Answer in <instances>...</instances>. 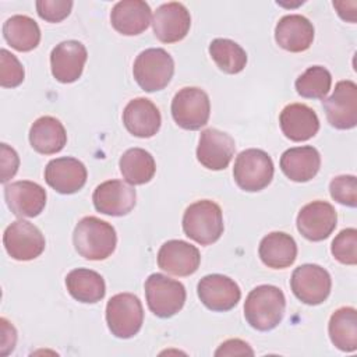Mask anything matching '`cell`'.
Segmentation results:
<instances>
[{
  "mask_svg": "<svg viewBox=\"0 0 357 357\" xmlns=\"http://www.w3.org/2000/svg\"><path fill=\"white\" fill-rule=\"evenodd\" d=\"M75 251L89 261H102L109 258L116 250L117 236L114 227L96 218H82L73 233Z\"/></svg>",
  "mask_w": 357,
  "mask_h": 357,
  "instance_id": "obj_2",
  "label": "cell"
},
{
  "mask_svg": "<svg viewBox=\"0 0 357 357\" xmlns=\"http://www.w3.org/2000/svg\"><path fill=\"white\" fill-rule=\"evenodd\" d=\"M215 356H254V350L241 339H229L218 347Z\"/></svg>",
  "mask_w": 357,
  "mask_h": 357,
  "instance_id": "obj_39",
  "label": "cell"
},
{
  "mask_svg": "<svg viewBox=\"0 0 357 357\" xmlns=\"http://www.w3.org/2000/svg\"><path fill=\"white\" fill-rule=\"evenodd\" d=\"M234 139L216 128H206L201 132L197 146L198 162L209 170H223L234 156Z\"/></svg>",
  "mask_w": 357,
  "mask_h": 357,
  "instance_id": "obj_16",
  "label": "cell"
},
{
  "mask_svg": "<svg viewBox=\"0 0 357 357\" xmlns=\"http://www.w3.org/2000/svg\"><path fill=\"white\" fill-rule=\"evenodd\" d=\"M0 85L4 88H15L24 81V67L20 60L7 49L0 52Z\"/></svg>",
  "mask_w": 357,
  "mask_h": 357,
  "instance_id": "obj_36",
  "label": "cell"
},
{
  "mask_svg": "<svg viewBox=\"0 0 357 357\" xmlns=\"http://www.w3.org/2000/svg\"><path fill=\"white\" fill-rule=\"evenodd\" d=\"M197 293L201 303L218 312H225L237 305L241 298L238 284L229 276L212 273L204 276L197 286Z\"/></svg>",
  "mask_w": 357,
  "mask_h": 357,
  "instance_id": "obj_12",
  "label": "cell"
},
{
  "mask_svg": "<svg viewBox=\"0 0 357 357\" xmlns=\"http://www.w3.org/2000/svg\"><path fill=\"white\" fill-rule=\"evenodd\" d=\"M145 296L151 312L159 318H170L184 307L187 293L178 280L152 273L145 280Z\"/></svg>",
  "mask_w": 357,
  "mask_h": 357,
  "instance_id": "obj_6",
  "label": "cell"
},
{
  "mask_svg": "<svg viewBox=\"0 0 357 357\" xmlns=\"http://www.w3.org/2000/svg\"><path fill=\"white\" fill-rule=\"evenodd\" d=\"M6 42L18 52H31L40 42V29L38 22L28 15H13L3 25Z\"/></svg>",
  "mask_w": 357,
  "mask_h": 357,
  "instance_id": "obj_29",
  "label": "cell"
},
{
  "mask_svg": "<svg viewBox=\"0 0 357 357\" xmlns=\"http://www.w3.org/2000/svg\"><path fill=\"white\" fill-rule=\"evenodd\" d=\"M0 322H1V356H7L15 347L17 331L6 318H1Z\"/></svg>",
  "mask_w": 357,
  "mask_h": 357,
  "instance_id": "obj_40",
  "label": "cell"
},
{
  "mask_svg": "<svg viewBox=\"0 0 357 357\" xmlns=\"http://www.w3.org/2000/svg\"><path fill=\"white\" fill-rule=\"evenodd\" d=\"M328 123L337 130H350L357 124V85L350 79L339 81L329 98L322 100Z\"/></svg>",
  "mask_w": 357,
  "mask_h": 357,
  "instance_id": "obj_11",
  "label": "cell"
},
{
  "mask_svg": "<svg viewBox=\"0 0 357 357\" xmlns=\"http://www.w3.org/2000/svg\"><path fill=\"white\" fill-rule=\"evenodd\" d=\"M328 332L331 342L342 351L357 349V311L353 307L337 308L329 319Z\"/></svg>",
  "mask_w": 357,
  "mask_h": 357,
  "instance_id": "obj_30",
  "label": "cell"
},
{
  "mask_svg": "<svg viewBox=\"0 0 357 357\" xmlns=\"http://www.w3.org/2000/svg\"><path fill=\"white\" fill-rule=\"evenodd\" d=\"M279 124L284 137L294 142L307 141L319 130L317 113L304 103H290L284 106L279 116Z\"/></svg>",
  "mask_w": 357,
  "mask_h": 357,
  "instance_id": "obj_22",
  "label": "cell"
},
{
  "mask_svg": "<svg viewBox=\"0 0 357 357\" xmlns=\"http://www.w3.org/2000/svg\"><path fill=\"white\" fill-rule=\"evenodd\" d=\"M290 287L301 303L318 305L329 297L332 279L325 268L315 264H304L293 271Z\"/></svg>",
  "mask_w": 357,
  "mask_h": 357,
  "instance_id": "obj_9",
  "label": "cell"
},
{
  "mask_svg": "<svg viewBox=\"0 0 357 357\" xmlns=\"http://www.w3.org/2000/svg\"><path fill=\"white\" fill-rule=\"evenodd\" d=\"M110 22L121 35H139L151 24V7L142 0H121L112 8Z\"/></svg>",
  "mask_w": 357,
  "mask_h": 357,
  "instance_id": "obj_24",
  "label": "cell"
},
{
  "mask_svg": "<svg viewBox=\"0 0 357 357\" xmlns=\"http://www.w3.org/2000/svg\"><path fill=\"white\" fill-rule=\"evenodd\" d=\"M321 167V155L311 145L296 146L284 151L280 156L283 174L296 183L312 180Z\"/></svg>",
  "mask_w": 357,
  "mask_h": 357,
  "instance_id": "obj_25",
  "label": "cell"
},
{
  "mask_svg": "<svg viewBox=\"0 0 357 357\" xmlns=\"http://www.w3.org/2000/svg\"><path fill=\"white\" fill-rule=\"evenodd\" d=\"M92 201L95 209L100 213L124 216L134 209L137 194L132 185L121 180H107L95 188Z\"/></svg>",
  "mask_w": 357,
  "mask_h": 357,
  "instance_id": "obj_15",
  "label": "cell"
},
{
  "mask_svg": "<svg viewBox=\"0 0 357 357\" xmlns=\"http://www.w3.org/2000/svg\"><path fill=\"white\" fill-rule=\"evenodd\" d=\"M86 57V47L81 42H60L50 53V68L53 77L63 84L75 82L84 71Z\"/></svg>",
  "mask_w": 357,
  "mask_h": 357,
  "instance_id": "obj_18",
  "label": "cell"
},
{
  "mask_svg": "<svg viewBox=\"0 0 357 357\" xmlns=\"http://www.w3.org/2000/svg\"><path fill=\"white\" fill-rule=\"evenodd\" d=\"M66 286L73 298L85 304L100 301L106 293V284L100 273L88 268H77L68 272Z\"/></svg>",
  "mask_w": 357,
  "mask_h": 357,
  "instance_id": "obj_28",
  "label": "cell"
},
{
  "mask_svg": "<svg viewBox=\"0 0 357 357\" xmlns=\"http://www.w3.org/2000/svg\"><path fill=\"white\" fill-rule=\"evenodd\" d=\"M332 255L336 261L344 265L357 264V230L349 227L342 230L332 241Z\"/></svg>",
  "mask_w": 357,
  "mask_h": 357,
  "instance_id": "obj_34",
  "label": "cell"
},
{
  "mask_svg": "<svg viewBox=\"0 0 357 357\" xmlns=\"http://www.w3.org/2000/svg\"><path fill=\"white\" fill-rule=\"evenodd\" d=\"M107 328L119 339L137 335L144 322V310L139 298L131 293L114 294L106 304Z\"/></svg>",
  "mask_w": 357,
  "mask_h": 357,
  "instance_id": "obj_7",
  "label": "cell"
},
{
  "mask_svg": "<svg viewBox=\"0 0 357 357\" xmlns=\"http://www.w3.org/2000/svg\"><path fill=\"white\" fill-rule=\"evenodd\" d=\"M273 172L272 158L262 149L251 148L240 152L236 158L233 177L241 190L257 192L271 184Z\"/></svg>",
  "mask_w": 357,
  "mask_h": 357,
  "instance_id": "obj_5",
  "label": "cell"
},
{
  "mask_svg": "<svg viewBox=\"0 0 357 357\" xmlns=\"http://www.w3.org/2000/svg\"><path fill=\"white\" fill-rule=\"evenodd\" d=\"M276 43L291 53L307 50L314 40L312 22L300 14H289L279 20L275 28Z\"/></svg>",
  "mask_w": 357,
  "mask_h": 357,
  "instance_id": "obj_23",
  "label": "cell"
},
{
  "mask_svg": "<svg viewBox=\"0 0 357 357\" xmlns=\"http://www.w3.org/2000/svg\"><path fill=\"white\" fill-rule=\"evenodd\" d=\"M3 244L7 254L17 261L38 258L46 245L42 231L33 223L24 219L15 220L6 227Z\"/></svg>",
  "mask_w": 357,
  "mask_h": 357,
  "instance_id": "obj_10",
  "label": "cell"
},
{
  "mask_svg": "<svg viewBox=\"0 0 357 357\" xmlns=\"http://www.w3.org/2000/svg\"><path fill=\"white\" fill-rule=\"evenodd\" d=\"M174 73L173 57L162 47L141 52L132 66V75L145 92L162 91L167 86Z\"/></svg>",
  "mask_w": 357,
  "mask_h": 357,
  "instance_id": "obj_4",
  "label": "cell"
},
{
  "mask_svg": "<svg viewBox=\"0 0 357 357\" xmlns=\"http://www.w3.org/2000/svg\"><path fill=\"white\" fill-rule=\"evenodd\" d=\"M4 199L8 209L18 218H35L46 205V191L29 180H20L4 187Z\"/></svg>",
  "mask_w": 357,
  "mask_h": 357,
  "instance_id": "obj_17",
  "label": "cell"
},
{
  "mask_svg": "<svg viewBox=\"0 0 357 357\" xmlns=\"http://www.w3.org/2000/svg\"><path fill=\"white\" fill-rule=\"evenodd\" d=\"M1 183H7L18 170L20 158L17 152L10 148L7 144H1Z\"/></svg>",
  "mask_w": 357,
  "mask_h": 357,
  "instance_id": "obj_38",
  "label": "cell"
},
{
  "mask_svg": "<svg viewBox=\"0 0 357 357\" xmlns=\"http://www.w3.org/2000/svg\"><path fill=\"white\" fill-rule=\"evenodd\" d=\"M209 54L215 64L226 74H237L247 64L245 50L231 39L216 38L209 45Z\"/></svg>",
  "mask_w": 357,
  "mask_h": 357,
  "instance_id": "obj_32",
  "label": "cell"
},
{
  "mask_svg": "<svg viewBox=\"0 0 357 357\" xmlns=\"http://www.w3.org/2000/svg\"><path fill=\"white\" fill-rule=\"evenodd\" d=\"M119 166L126 181L132 185L149 183L156 172L153 156L142 148L127 149L121 155Z\"/></svg>",
  "mask_w": 357,
  "mask_h": 357,
  "instance_id": "obj_31",
  "label": "cell"
},
{
  "mask_svg": "<svg viewBox=\"0 0 357 357\" xmlns=\"http://www.w3.org/2000/svg\"><path fill=\"white\" fill-rule=\"evenodd\" d=\"M199 264L198 248L183 240H169L158 252L159 268L174 276H190L197 272Z\"/></svg>",
  "mask_w": 357,
  "mask_h": 357,
  "instance_id": "obj_20",
  "label": "cell"
},
{
  "mask_svg": "<svg viewBox=\"0 0 357 357\" xmlns=\"http://www.w3.org/2000/svg\"><path fill=\"white\" fill-rule=\"evenodd\" d=\"M29 142L36 152L53 155L67 144V132L60 120L53 116H42L31 126Z\"/></svg>",
  "mask_w": 357,
  "mask_h": 357,
  "instance_id": "obj_27",
  "label": "cell"
},
{
  "mask_svg": "<svg viewBox=\"0 0 357 357\" xmlns=\"http://www.w3.org/2000/svg\"><path fill=\"white\" fill-rule=\"evenodd\" d=\"M209 114V96L201 88H181L172 100V116L177 126L184 130H199L208 123Z\"/></svg>",
  "mask_w": 357,
  "mask_h": 357,
  "instance_id": "obj_8",
  "label": "cell"
},
{
  "mask_svg": "<svg viewBox=\"0 0 357 357\" xmlns=\"http://www.w3.org/2000/svg\"><path fill=\"white\" fill-rule=\"evenodd\" d=\"M73 8L71 0H38L36 11L47 22H60L68 17Z\"/></svg>",
  "mask_w": 357,
  "mask_h": 357,
  "instance_id": "obj_37",
  "label": "cell"
},
{
  "mask_svg": "<svg viewBox=\"0 0 357 357\" xmlns=\"http://www.w3.org/2000/svg\"><path fill=\"white\" fill-rule=\"evenodd\" d=\"M162 117L156 105L146 98L130 100L123 110V124L138 138H151L160 128Z\"/></svg>",
  "mask_w": 357,
  "mask_h": 357,
  "instance_id": "obj_21",
  "label": "cell"
},
{
  "mask_svg": "<svg viewBox=\"0 0 357 357\" xmlns=\"http://www.w3.org/2000/svg\"><path fill=\"white\" fill-rule=\"evenodd\" d=\"M223 215L220 206L211 199L191 204L183 215L184 234L201 245H209L223 234Z\"/></svg>",
  "mask_w": 357,
  "mask_h": 357,
  "instance_id": "obj_3",
  "label": "cell"
},
{
  "mask_svg": "<svg viewBox=\"0 0 357 357\" xmlns=\"http://www.w3.org/2000/svg\"><path fill=\"white\" fill-rule=\"evenodd\" d=\"M337 215L332 204L312 201L304 205L297 215V230L310 241L328 238L336 227Z\"/></svg>",
  "mask_w": 357,
  "mask_h": 357,
  "instance_id": "obj_13",
  "label": "cell"
},
{
  "mask_svg": "<svg viewBox=\"0 0 357 357\" xmlns=\"http://www.w3.org/2000/svg\"><path fill=\"white\" fill-rule=\"evenodd\" d=\"M190 26L191 15L183 3H165L159 6L153 14V33L163 43L180 42L187 36Z\"/></svg>",
  "mask_w": 357,
  "mask_h": 357,
  "instance_id": "obj_14",
  "label": "cell"
},
{
  "mask_svg": "<svg viewBox=\"0 0 357 357\" xmlns=\"http://www.w3.org/2000/svg\"><path fill=\"white\" fill-rule=\"evenodd\" d=\"M331 197L346 206L354 208L357 205V180L356 176L343 174L336 176L329 183Z\"/></svg>",
  "mask_w": 357,
  "mask_h": 357,
  "instance_id": "obj_35",
  "label": "cell"
},
{
  "mask_svg": "<svg viewBox=\"0 0 357 357\" xmlns=\"http://www.w3.org/2000/svg\"><path fill=\"white\" fill-rule=\"evenodd\" d=\"M85 165L71 156L52 159L45 167L46 183L60 194H74L86 183Z\"/></svg>",
  "mask_w": 357,
  "mask_h": 357,
  "instance_id": "obj_19",
  "label": "cell"
},
{
  "mask_svg": "<svg viewBox=\"0 0 357 357\" xmlns=\"http://www.w3.org/2000/svg\"><path fill=\"white\" fill-rule=\"evenodd\" d=\"M332 85L331 73L322 66L308 67L297 79L296 91L300 96L308 99H324Z\"/></svg>",
  "mask_w": 357,
  "mask_h": 357,
  "instance_id": "obj_33",
  "label": "cell"
},
{
  "mask_svg": "<svg viewBox=\"0 0 357 357\" xmlns=\"http://www.w3.org/2000/svg\"><path fill=\"white\" fill-rule=\"evenodd\" d=\"M286 298L283 291L272 284H261L252 289L244 303V317L257 331H272L284 315Z\"/></svg>",
  "mask_w": 357,
  "mask_h": 357,
  "instance_id": "obj_1",
  "label": "cell"
},
{
  "mask_svg": "<svg viewBox=\"0 0 357 357\" xmlns=\"http://www.w3.org/2000/svg\"><path fill=\"white\" fill-rule=\"evenodd\" d=\"M258 254L268 268L284 269L294 264L297 258V244L290 234L272 231L261 240Z\"/></svg>",
  "mask_w": 357,
  "mask_h": 357,
  "instance_id": "obj_26",
  "label": "cell"
}]
</instances>
